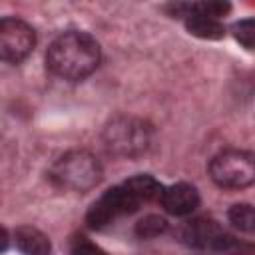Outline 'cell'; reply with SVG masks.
I'll use <instances>...</instances> for the list:
<instances>
[{
    "label": "cell",
    "instance_id": "6da1fadb",
    "mask_svg": "<svg viewBox=\"0 0 255 255\" xmlns=\"http://www.w3.org/2000/svg\"><path fill=\"white\" fill-rule=\"evenodd\" d=\"M102 60L100 44L94 36L82 30H66L52 40L46 50L48 70L68 82L88 78Z\"/></svg>",
    "mask_w": 255,
    "mask_h": 255
},
{
    "label": "cell",
    "instance_id": "7a4b0ae2",
    "mask_svg": "<svg viewBox=\"0 0 255 255\" xmlns=\"http://www.w3.org/2000/svg\"><path fill=\"white\" fill-rule=\"evenodd\" d=\"M48 177L58 189L86 193L102 181L104 167L92 151L72 149L54 161V165L48 171Z\"/></svg>",
    "mask_w": 255,
    "mask_h": 255
},
{
    "label": "cell",
    "instance_id": "3957f363",
    "mask_svg": "<svg viewBox=\"0 0 255 255\" xmlns=\"http://www.w3.org/2000/svg\"><path fill=\"white\" fill-rule=\"evenodd\" d=\"M151 137H153V128L149 122L126 114L112 118L102 131V141L108 153L116 157L143 155L151 145Z\"/></svg>",
    "mask_w": 255,
    "mask_h": 255
},
{
    "label": "cell",
    "instance_id": "277c9868",
    "mask_svg": "<svg viewBox=\"0 0 255 255\" xmlns=\"http://www.w3.org/2000/svg\"><path fill=\"white\" fill-rule=\"evenodd\" d=\"M209 175L223 189L255 185V153L247 149H223L209 161Z\"/></svg>",
    "mask_w": 255,
    "mask_h": 255
},
{
    "label": "cell",
    "instance_id": "5b68a950",
    "mask_svg": "<svg viewBox=\"0 0 255 255\" xmlns=\"http://www.w3.org/2000/svg\"><path fill=\"white\" fill-rule=\"evenodd\" d=\"M141 201L139 197L126 185H114L108 191H104L88 209L86 221L92 229H104L110 223H114L116 219L124 217V215H131L139 209Z\"/></svg>",
    "mask_w": 255,
    "mask_h": 255
},
{
    "label": "cell",
    "instance_id": "8992f818",
    "mask_svg": "<svg viewBox=\"0 0 255 255\" xmlns=\"http://www.w3.org/2000/svg\"><path fill=\"white\" fill-rule=\"evenodd\" d=\"M36 46L34 28L22 18L6 16L0 20V56L8 64H20Z\"/></svg>",
    "mask_w": 255,
    "mask_h": 255
},
{
    "label": "cell",
    "instance_id": "52a82bcc",
    "mask_svg": "<svg viewBox=\"0 0 255 255\" xmlns=\"http://www.w3.org/2000/svg\"><path fill=\"white\" fill-rule=\"evenodd\" d=\"M159 203L169 215L185 217V215H189L197 209L199 191H197L195 185H191L187 181H179V183H173L169 187H163Z\"/></svg>",
    "mask_w": 255,
    "mask_h": 255
},
{
    "label": "cell",
    "instance_id": "ba28073f",
    "mask_svg": "<svg viewBox=\"0 0 255 255\" xmlns=\"http://www.w3.org/2000/svg\"><path fill=\"white\" fill-rule=\"evenodd\" d=\"M14 245L22 255H50L52 251L48 235L32 225H22L14 231Z\"/></svg>",
    "mask_w": 255,
    "mask_h": 255
},
{
    "label": "cell",
    "instance_id": "9c48e42d",
    "mask_svg": "<svg viewBox=\"0 0 255 255\" xmlns=\"http://www.w3.org/2000/svg\"><path fill=\"white\" fill-rule=\"evenodd\" d=\"M185 28L191 36H197L201 40H219L225 36V28L217 18L199 14L189 4V14L185 16Z\"/></svg>",
    "mask_w": 255,
    "mask_h": 255
},
{
    "label": "cell",
    "instance_id": "30bf717a",
    "mask_svg": "<svg viewBox=\"0 0 255 255\" xmlns=\"http://www.w3.org/2000/svg\"><path fill=\"white\" fill-rule=\"evenodd\" d=\"M137 197L141 203H149L153 199H159L161 197V191H163V185L149 173H137L129 179L124 181Z\"/></svg>",
    "mask_w": 255,
    "mask_h": 255
},
{
    "label": "cell",
    "instance_id": "8fae6325",
    "mask_svg": "<svg viewBox=\"0 0 255 255\" xmlns=\"http://www.w3.org/2000/svg\"><path fill=\"white\" fill-rule=\"evenodd\" d=\"M229 223L243 231V233H253L255 231V205L251 203H235L227 211Z\"/></svg>",
    "mask_w": 255,
    "mask_h": 255
},
{
    "label": "cell",
    "instance_id": "7c38bea8",
    "mask_svg": "<svg viewBox=\"0 0 255 255\" xmlns=\"http://www.w3.org/2000/svg\"><path fill=\"white\" fill-rule=\"evenodd\" d=\"M167 231V219L161 215H145L135 223V233L141 239H151Z\"/></svg>",
    "mask_w": 255,
    "mask_h": 255
},
{
    "label": "cell",
    "instance_id": "4fadbf2b",
    "mask_svg": "<svg viewBox=\"0 0 255 255\" xmlns=\"http://www.w3.org/2000/svg\"><path fill=\"white\" fill-rule=\"evenodd\" d=\"M235 40L245 48H255V18H245L233 24Z\"/></svg>",
    "mask_w": 255,
    "mask_h": 255
},
{
    "label": "cell",
    "instance_id": "5bb4252c",
    "mask_svg": "<svg viewBox=\"0 0 255 255\" xmlns=\"http://www.w3.org/2000/svg\"><path fill=\"white\" fill-rule=\"evenodd\" d=\"M191 6H193L195 12L205 14V16H211V18H217V20H221L223 16H227V14L231 12V4H227V2H219V0L193 2Z\"/></svg>",
    "mask_w": 255,
    "mask_h": 255
},
{
    "label": "cell",
    "instance_id": "9a60e30c",
    "mask_svg": "<svg viewBox=\"0 0 255 255\" xmlns=\"http://www.w3.org/2000/svg\"><path fill=\"white\" fill-rule=\"evenodd\" d=\"M70 255H110L108 251H104L100 245H96L94 241H90L84 235H78L72 239L70 245Z\"/></svg>",
    "mask_w": 255,
    "mask_h": 255
}]
</instances>
